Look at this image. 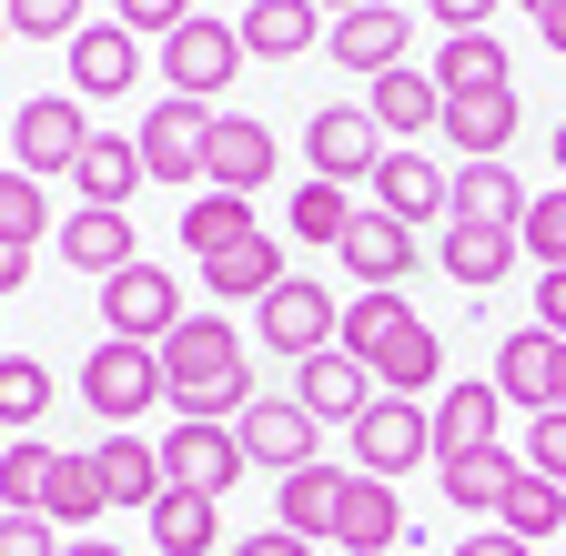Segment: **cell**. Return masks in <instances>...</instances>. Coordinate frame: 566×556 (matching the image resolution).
Returning a JSON list of instances; mask_svg holds the SVG:
<instances>
[{"label": "cell", "instance_id": "obj_1", "mask_svg": "<svg viewBox=\"0 0 566 556\" xmlns=\"http://www.w3.org/2000/svg\"><path fill=\"white\" fill-rule=\"evenodd\" d=\"M153 355H163V405L172 415H202V426H233V415L263 395L253 365H243V334L223 314H182Z\"/></svg>", "mask_w": 566, "mask_h": 556}, {"label": "cell", "instance_id": "obj_2", "mask_svg": "<svg viewBox=\"0 0 566 556\" xmlns=\"http://www.w3.org/2000/svg\"><path fill=\"white\" fill-rule=\"evenodd\" d=\"M153 72L172 82V102H202V112H212V102H223V82L243 72V31L192 11L182 31H163V61H153Z\"/></svg>", "mask_w": 566, "mask_h": 556}, {"label": "cell", "instance_id": "obj_3", "mask_svg": "<svg viewBox=\"0 0 566 556\" xmlns=\"http://www.w3.org/2000/svg\"><path fill=\"white\" fill-rule=\"evenodd\" d=\"M344 436H354V475H385V485H395L405 465H424V455H436V415H424L415 395H375Z\"/></svg>", "mask_w": 566, "mask_h": 556}, {"label": "cell", "instance_id": "obj_4", "mask_svg": "<svg viewBox=\"0 0 566 556\" xmlns=\"http://www.w3.org/2000/svg\"><path fill=\"white\" fill-rule=\"evenodd\" d=\"M82 405H92L102 426L122 436L142 405H163V355H153V344H122V334H102V344H92V365H82Z\"/></svg>", "mask_w": 566, "mask_h": 556}, {"label": "cell", "instance_id": "obj_5", "mask_svg": "<svg viewBox=\"0 0 566 556\" xmlns=\"http://www.w3.org/2000/svg\"><path fill=\"white\" fill-rule=\"evenodd\" d=\"M253 324H263V344H273L283 365H314L324 344L344 334V304H334L324 284H304V273H283V284H273V294L253 304Z\"/></svg>", "mask_w": 566, "mask_h": 556}, {"label": "cell", "instance_id": "obj_6", "mask_svg": "<svg viewBox=\"0 0 566 556\" xmlns=\"http://www.w3.org/2000/svg\"><path fill=\"white\" fill-rule=\"evenodd\" d=\"M233 436H243V465H253V475H273V485L294 475V465H324V455H314V436H324V426H314L294 395H253V405L233 415Z\"/></svg>", "mask_w": 566, "mask_h": 556}, {"label": "cell", "instance_id": "obj_7", "mask_svg": "<svg viewBox=\"0 0 566 556\" xmlns=\"http://www.w3.org/2000/svg\"><path fill=\"white\" fill-rule=\"evenodd\" d=\"M11 153H21V172H31V182L71 172V162L92 153V122H82V102H71V92H31V102H21V122H11Z\"/></svg>", "mask_w": 566, "mask_h": 556}, {"label": "cell", "instance_id": "obj_8", "mask_svg": "<svg viewBox=\"0 0 566 556\" xmlns=\"http://www.w3.org/2000/svg\"><path fill=\"white\" fill-rule=\"evenodd\" d=\"M304 162H314V182H375V162H385V132H375V112L324 102V112L304 122Z\"/></svg>", "mask_w": 566, "mask_h": 556}, {"label": "cell", "instance_id": "obj_9", "mask_svg": "<svg viewBox=\"0 0 566 556\" xmlns=\"http://www.w3.org/2000/svg\"><path fill=\"white\" fill-rule=\"evenodd\" d=\"M243 436L233 426H202V415H182V426L163 436V485H192V496H223V485H243Z\"/></svg>", "mask_w": 566, "mask_h": 556}, {"label": "cell", "instance_id": "obj_10", "mask_svg": "<svg viewBox=\"0 0 566 556\" xmlns=\"http://www.w3.org/2000/svg\"><path fill=\"white\" fill-rule=\"evenodd\" d=\"M132 143H142V172H153V182H182L192 192L202 182V143H212V112L202 102H153Z\"/></svg>", "mask_w": 566, "mask_h": 556}, {"label": "cell", "instance_id": "obj_11", "mask_svg": "<svg viewBox=\"0 0 566 556\" xmlns=\"http://www.w3.org/2000/svg\"><path fill=\"white\" fill-rule=\"evenodd\" d=\"M334 253L354 263V294H405V273L424 263V233H405L395 213H375V202H365V213H354V233H344Z\"/></svg>", "mask_w": 566, "mask_h": 556}, {"label": "cell", "instance_id": "obj_12", "mask_svg": "<svg viewBox=\"0 0 566 556\" xmlns=\"http://www.w3.org/2000/svg\"><path fill=\"white\" fill-rule=\"evenodd\" d=\"M102 314H112L122 344H163V334L182 324V284H172L163 263H122L112 284H102Z\"/></svg>", "mask_w": 566, "mask_h": 556}, {"label": "cell", "instance_id": "obj_13", "mask_svg": "<svg viewBox=\"0 0 566 556\" xmlns=\"http://www.w3.org/2000/svg\"><path fill=\"white\" fill-rule=\"evenodd\" d=\"M405 41H415V21L395 11V0H365V11H344V21L324 31V51H334V72H365V82L405 72Z\"/></svg>", "mask_w": 566, "mask_h": 556}, {"label": "cell", "instance_id": "obj_14", "mask_svg": "<svg viewBox=\"0 0 566 556\" xmlns=\"http://www.w3.org/2000/svg\"><path fill=\"white\" fill-rule=\"evenodd\" d=\"M516 122H526V102H516V82L506 92H465V102H446V153H465V162H506L516 153Z\"/></svg>", "mask_w": 566, "mask_h": 556}, {"label": "cell", "instance_id": "obj_15", "mask_svg": "<svg viewBox=\"0 0 566 556\" xmlns=\"http://www.w3.org/2000/svg\"><path fill=\"white\" fill-rule=\"evenodd\" d=\"M202 182L212 192H263L273 182V132L263 122H243V112H212V143H202Z\"/></svg>", "mask_w": 566, "mask_h": 556}, {"label": "cell", "instance_id": "obj_16", "mask_svg": "<svg viewBox=\"0 0 566 556\" xmlns=\"http://www.w3.org/2000/svg\"><path fill=\"white\" fill-rule=\"evenodd\" d=\"M294 405L314 415V426H354V415L375 405V365H354L344 344H324L314 365H294Z\"/></svg>", "mask_w": 566, "mask_h": 556}, {"label": "cell", "instance_id": "obj_17", "mask_svg": "<svg viewBox=\"0 0 566 556\" xmlns=\"http://www.w3.org/2000/svg\"><path fill=\"white\" fill-rule=\"evenodd\" d=\"M446 182H455V172H446L436 153H385V162H375V213H395L405 233H424V223L446 213Z\"/></svg>", "mask_w": 566, "mask_h": 556}, {"label": "cell", "instance_id": "obj_18", "mask_svg": "<svg viewBox=\"0 0 566 556\" xmlns=\"http://www.w3.org/2000/svg\"><path fill=\"white\" fill-rule=\"evenodd\" d=\"M375 395H446V344H436V324L424 314H405L385 344H375Z\"/></svg>", "mask_w": 566, "mask_h": 556}, {"label": "cell", "instance_id": "obj_19", "mask_svg": "<svg viewBox=\"0 0 566 556\" xmlns=\"http://www.w3.org/2000/svg\"><path fill=\"white\" fill-rule=\"evenodd\" d=\"M142 82V41L122 21H82V41H71V102H112Z\"/></svg>", "mask_w": 566, "mask_h": 556}, {"label": "cell", "instance_id": "obj_20", "mask_svg": "<svg viewBox=\"0 0 566 556\" xmlns=\"http://www.w3.org/2000/svg\"><path fill=\"white\" fill-rule=\"evenodd\" d=\"M344 485H354L344 465H294V475L273 485V526L304 536V546H324V536L344 526Z\"/></svg>", "mask_w": 566, "mask_h": 556}, {"label": "cell", "instance_id": "obj_21", "mask_svg": "<svg viewBox=\"0 0 566 556\" xmlns=\"http://www.w3.org/2000/svg\"><path fill=\"white\" fill-rule=\"evenodd\" d=\"M556 355H566V344L546 334V324H516L506 344H495V395H506V405H526V415H546L556 405Z\"/></svg>", "mask_w": 566, "mask_h": 556}, {"label": "cell", "instance_id": "obj_22", "mask_svg": "<svg viewBox=\"0 0 566 556\" xmlns=\"http://www.w3.org/2000/svg\"><path fill=\"white\" fill-rule=\"evenodd\" d=\"M526 202H536V192H526L506 162H455V182H446V223H506V233H516Z\"/></svg>", "mask_w": 566, "mask_h": 556}, {"label": "cell", "instance_id": "obj_23", "mask_svg": "<svg viewBox=\"0 0 566 556\" xmlns=\"http://www.w3.org/2000/svg\"><path fill=\"white\" fill-rule=\"evenodd\" d=\"M233 31H243V61H304V51H314L334 21L314 11V0H253V11H243Z\"/></svg>", "mask_w": 566, "mask_h": 556}, {"label": "cell", "instance_id": "obj_24", "mask_svg": "<svg viewBox=\"0 0 566 556\" xmlns=\"http://www.w3.org/2000/svg\"><path fill=\"white\" fill-rule=\"evenodd\" d=\"M516 253H526V243H516L506 223H446V233H436V263L455 273L465 294H485V284H506V273H516Z\"/></svg>", "mask_w": 566, "mask_h": 556}, {"label": "cell", "instance_id": "obj_25", "mask_svg": "<svg viewBox=\"0 0 566 556\" xmlns=\"http://www.w3.org/2000/svg\"><path fill=\"white\" fill-rule=\"evenodd\" d=\"M424 415H436V465H446V455H485V445H495V426H506V395H495V385H446Z\"/></svg>", "mask_w": 566, "mask_h": 556}, {"label": "cell", "instance_id": "obj_26", "mask_svg": "<svg viewBox=\"0 0 566 556\" xmlns=\"http://www.w3.org/2000/svg\"><path fill=\"white\" fill-rule=\"evenodd\" d=\"M365 112H375L385 143H424V132L446 122V92H436V72H385V82L365 92Z\"/></svg>", "mask_w": 566, "mask_h": 556}, {"label": "cell", "instance_id": "obj_27", "mask_svg": "<svg viewBox=\"0 0 566 556\" xmlns=\"http://www.w3.org/2000/svg\"><path fill=\"white\" fill-rule=\"evenodd\" d=\"M71 182H82V202H102V213H132V192L153 182V172H142V143H132V132H92V153L71 162Z\"/></svg>", "mask_w": 566, "mask_h": 556}, {"label": "cell", "instance_id": "obj_28", "mask_svg": "<svg viewBox=\"0 0 566 556\" xmlns=\"http://www.w3.org/2000/svg\"><path fill=\"white\" fill-rule=\"evenodd\" d=\"M516 82V61H506V41L495 31H455V41H436V92L446 102H465V92H506Z\"/></svg>", "mask_w": 566, "mask_h": 556}, {"label": "cell", "instance_id": "obj_29", "mask_svg": "<svg viewBox=\"0 0 566 556\" xmlns=\"http://www.w3.org/2000/svg\"><path fill=\"white\" fill-rule=\"evenodd\" d=\"M273 284H283V243H273V233H243L233 253L202 263V294H212V304H263Z\"/></svg>", "mask_w": 566, "mask_h": 556}, {"label": "cell", "instance_id": "obj_30", "mask_svg": "<svg viewBox=\"0 0 566 556\" xmlns=\"http://www.w3.org/2000/svg\"><path fill=\"white\" fill-rule=\"evenodd\" d=\"M334 546H344V556H385V546H405V506H395L385 475H354V485H344V526H334Z\"/></svg>", "mask_w": 566, "mask_h": 556}, {"label": "cell", "instance_id": "obj_31", "mask_svg": "<svg viewBox=\"0 0 566 556\" xmlns=\"http://www.w3.org/2000/svg\"><path fill=\"white\" fill-rule=\"evenodd\" d=\"M153 546L163 556H212V546H223V496L163 485V496H153Z\"/></svg>", "mask_w": 566, "mask_h": 556}, {"label": "cell", "instance_id": "obj_32", "mask_svg": "<svg viewBox=\"0 0 566 556\" xmlns=\"http://www.w3.org/2000/svg\"><path fill=\"white\" fill-rule=\"evenodd\" d=\"M61 263H82V273H102V284H112V273L132 263V213H102V202H82V213L61 223Z\"/></svg>", "mask_w": 566, "mask_h": 556}, {"label": "cell", "instance_id": "obj_33", "mask_svg": "<svg viewBox=\"0 0 566 556\" xmlns=\"http://www.w3.org/2000/svg\"><path fill=\"white\" fill-rule=\"evenodd\" d=\"M243 233H263L243 192H212V182H202V192L182 202V243H192V263H212V253H233Z\"/></svg>", "mask_w": 566, "mask_h": 556}, {"label": "cell", "instance_id": "obj_34", "mask_svg": "<svg viewBox=\"0 0 566 556\" xmlns=\"http://www.w3.org/2000/svg\"><path fill=\"white\" fill-rule=\"evenodd\" d=\"M436 475H446V506H465V516H495V506H506V485H516L526 465H516L506 445H485V455H446Z\"/></svg>", "mask_w": 566, "mask_h": 556}, {"label": "cell", "instance_id": "obj_35", "mask_svg": "<svg viewBox=\"0 0 566 556\" xmlns=\"http://www.w3.org/2000/svg\"><path fill=\"white\" fill-rule=\"evenodd\" d=\"M102 496L153 516V496H163V445H142V436H102Z\"/></svg>", "mask_w": 566, "mask_h": 556}, {"label": "cell", "instance_id": "obj_36", "mask_svg": "<svg viewBox=\"0 0 566 556\" xmlns=\"http://www.w3.org/2000/svg\"><path fill=\"white\" fill-rule=\"evenodd\" d=\"M495 526H506V536H526V546H546V536L566 526V485L526 465V475L506 485V506H495Z\"/></svg>", "mask_w": 566, "mask_h": 556}, {"label": "cell", "instance_id": "obj_37", "mask_svg": "<svg viewBox=\"0 0 566 556\" xmlns=\"http://www.w3.org/2000/svg\"><path fill=\"white\" fill-rule=\"evenodd\" d=\"M112 496H102V455H61L51 465V485H41V516L51 526H92Z\"/></svg>", "mask_w": 566, "mask_h": 556}, {"label": "cell", "instance_id": "obj_38", "mask_svg": "<svg viewBox=\"0 0 566 556\" xmlns=\"http://www.w3.org/2000/svg\"><path fill=\"white\" fill-rule=\"evenodd\" d=\"M51 445L41 436H11V455H0V506H11V516H41V485H51Z\"/></svg>", "mask_w": 566, "mask_h": 556}, {"label": "cell", "instance_id": "obj_39", "mask_svg": "<svg viewBox=\"0 0 566 556\" xmlns=\"http://www.w3.org/2000/svg\"><path fill=\"white\" fill-rule=\"evenodd\" d=\"M405 314H415L405 294H354V304H344V334H334V344H344L354 365H375V344H385V334H395Z\"/></svg>", "mask_w": 566, "mask_h": 556}, {"label": "cell", "instance_id": "obj_40", "mask_svg": "<svg viewBox=\"0 0 566 556\" xmlns=\"http://www.w3.org/2000/svg\"><path fill=\"white\" fill-rule=\"evenodd\" d=\"M283 223H294L304 243H344V233H354V192H344V182H304Z\"/></svg>", "mask_w": 566, "mask_h": 556}, {"label": "cell", "instance_id": "obj_41", "mask_svg": "<svg viewBox=\"0 0 566 556\" xmlns=\"http://www.w3.org/2000/svg\"><path fill=\"white\" fill-rule=\"evenodd\" d=\"M0 233L11 243H31V233H51V192L21 172V162H0Z\"/></svg>", "mask_w": 566, "mask_h": 556}, {"label": "cell", "instance_id": "obj_42", "mask_svg": "<svg viewBox=\"0 0 566 556\" xmlns=\"http://www.w3.org/2000/svg\"><path fill=\"white\" fill-rule=\"evenodd\" d=\"M41 405H51L41 355H0V426H41Z\"/></svg>", "mask_w": 566, "mask_h": 556}, {"label": "cell", "instance_id": "obj_43", "mask_svg": "<svg viewBox=\"0 0 566 556\" xmlns=\"http://www.w3.org/2000/svg\"><path fill=\"white\" fill-rule=\"evenodd\" d=\"M516 243L536 253V273H556V263H566V182L526 202V223H516Z\"/></svg>", "mask_w": 566, "mask_h": 556}, {"label": "cell", "instance_id": "obj_44", "mask_svg": "<svg viewBox=\"0 0 566 556\" xmlns=\"http://www.w3.org/2000/svg\"><path fill=\"white\" fill-rule=\"evenodd\" d=\"M0 11H11L21 41H61V51L82 41V0H0Z\"/></svg>", "mask_w": 566, "mask_h": 556}, {"label": "cell", "instance_id": "obj_45", "mask_svg": "<svg viewBox=\"0 0 566 556\" xmlns=\"http://www.w3.org/2000/svg\"><path fill=\"white\" fill-rule=\"evenodd\" d=\"M526 465L566 485V405H546V415H526Z\"/></svg>", "mask_w": 566, "mask_h": 556}, {"label": "cell", "instance_id": "obj_46", "mask_svg": "<svg viewBox=\"0 0 566 556\" xmlns=\"http://www.w3.org/2000/svg\"><path fill=\"white\" fill-rule=\"evenodd\" d=\"M112 21H122L132 41H163V31H182V21H192V0H112Z\"/></svg>", "mask_w": 566, "mask_h": 556}, {"label": "cell", "instance_id": "obj_47", "mask_svg": "<svg viewBox=\"0 0 566 556\" xmlns=\"http://www.w3.org/2000/svg\"><path fill=\"white\" fill-rule=\"evenodd\" d=\"M0 556H61L51 516H0Z\"/></svg>", "mask_w": 566, "mask_h": 556}, {"label": "cell", "instance_id": "obj_48", "mask_svg": "<svg viewBox=\"0 0 566 556\" xmlns=\"http://www.w3.org/2000/svg\"><path fill=\"white\" fill-rule=\"evenodd\" d=\"M536 324L566 344V263H556V273H536Z\"/></svg>", "mask_w": 566, "mask_h": 556}, {"label": "cell", "instance_id": "obj_49", "mask_svg": "<svg viewBox=\"0 0 566 556\" xmlns=\"http://www.w3.org/2000/svg\"><path fill=\"white\" fill-rule=\"evenodd\" d=\"M424 11H436V31L455 41V31H485V11H495V0H424Z\"/></svg>", "mask_w": 566, "mask_h": 556}, {"label": "cell", "instance_id": "obj_50", "mask_svg": "<svg viewBox=\"0 0 566 556\" xmlns=\"http://www.w3.org/2000/svg\"><path fill=\"white\" fill-rule=\"evenodd\" d=\"M446 556H536V546H526V536H506V526H475V536H465V546H446Z\"/></svg>", "mask_w": 566, "mask_h": 556}, {"label": "cell", "instance_id": "obj_51", "mask_svg": "<svg viewBox=\"0 0 566 556\" xmlns=\"http://www.w3.org/2000/svg\"><path fill=\"white\" fill-rule=\"evenodd\" d=\"M233 556H314V546H304V536H283V526H263V536H243Z\"/></svg>", "mask_w": 566, "mask_h": 556}, {"label": "cell", "instance_id": "obj_52", "mask_svg": "<svg viewBox=\"0 0 566 556\" xmlns=\"http://www.w3.org/2000/svg\"><path fill=\"white\" fill-rule=\"evenodd\" d=\"M11 284H31V243H11V233H0V294H11Z\"/></svg>", "mask_w": 566, "mask_h": 556}, {"label": "cell", "instance_id": "obj_53", "mask_svg": "<svg viewBox=\"0 0 566 556\" xmlns=\"http://www.w3.org/2000/svg\"><path fill=\"white\" fill-rule=\"evenodd\" d=\"M536 41H546V51L566 61V0H556V11H536Z\"/></svg>", "mask_w": 566, "mask_h": 556}, {"label": "cell", "instance_id": "obj_54", "mask_svg": "<svg viewBox=\"0 0 566 556\" xmlns=\"http://www.w3.org/2000/svg\"><path fill=\"white\" fill-rule=\"evenodd\" d=\"M61 556H122V546H102V536H71V546H61Z\"/></svg>", "mask_w": 566, "mask_h": 556}, {"label": "cell", "instance_id": "obj_55", "mask_svg": "<svg viewBox=\"0 0 566 556\" xmlns=\"http://www.w3.org/2000/svg\"><path fill=\"white\" fill-rule=\"evenodd\" d=\"M314 11H334V21H344V11H365V0H314Z\"/></svg>", "mask_w": 566, "mask_h": 556}, {"label": "cell", "instance_id": "obj_56", "mask_svg": "<svg viewBox=\"0 0 566 556\" xmlns=\"http://www.w3.org/2000/svg\"><path fill=\"white\" fill-rule=\"evenodd\" d=\"M556 172H566V122H556Z\"/></svg>", "mask_w": 566, "mask_h": 556}, {"label": "cell", "instance_id": "obj_57", "mask_svg": "<svg viewBox=\"0 0 566 556\" xmlns=\"http://www.w3.org/2000/svg\"><path fill=\"white\" fill-rule=\"evenodd\" d=\"M556 405H566V355H556Z\"/></svg>", "mask_w": 566, "mask_h": 556}, {"label": "cell", "instance_id": "obj_58", "mask_svg": "<svg viewBox=\"0 0 566 556\" xmlns=\"http://www.w3.org/2000/svg\"><path fill=\"white\" fill-rule=\"evenodd\" d=\"M516 11H556V0H516Z\"/></svg>", "mask_w": 566, "mask_h": 556}, {"label": "cell", "instance_id": "obj_59", "mask_svg": "<svg viewBox=\"0 0 566 556\" xmlns=\"http://www.w3.org/2000/svg\"><path fill=\"white\" fill-rule=\"evenodd\" d=\"M0 455H11V426H0Z\"/></svg>", "mask_w": 566, "mask_h": 556}, {"label": "cell", "instance_id": "obj_60", "mask_svg": "<svg viewBox=\"0 0 566 556\" xmlns=\"http://www.w3.org/2000/svg\"><path fill=\"white\" fill-rule=\"evenodd\" d=\"M0 41H11V11H0Z\"/></svg>", "mask_w": 566, "mask_h": 556}]
</instances>
